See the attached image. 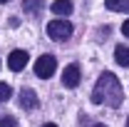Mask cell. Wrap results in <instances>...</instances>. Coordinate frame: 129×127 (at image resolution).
Returning <instances> with one entry per match:
<instances>
[{
  "label": "cell",
  "instance_id": "cell-1",
  "mask_svg": "<svg viewBox=\"0 0 129 127\" xmlns=\"http://www.w3.org/2000/svg\"><path fill=\"white\" fill-rule=\"evenodd\" d=\"M122 100H124V92H122L119 80L112 72H102L94 90H92V102L94 105H107V107H119Z\"/></svg>",
  "mask_w": 129,
  "mask_h": 127
},
{
  "label": "cell",
  "instance_id": "cell-2",
  "mask_svg": "<svg viewBox=\"0 0 129 127\" xmlns=\"http://www.w3.org/2000/svg\"><path fill=\"white\" fill-rule=\"evenodd\" d=\"M47 35L50 40H67L72 35V23L64 20V17H55L47 23Z\"/></svg>",
  "mask_w": 129,
  "mask_h": 127
},
{
  "label": "cell",
  "instance_id": "cell-3",
  "mask_svg": "<svg viewBox=\"0 0 129 127\" xmlns=\"http://www.w3.org/2000/svg\"><path fill=\"white\" fill-rule=\"evenodd\" d=\"M55 67H57V60L52 57V55H42V57H37L35 60V75L42 80H47L55 75Z\"/></svg>",
  "mask_w": 129,
  "mask_h": 127
},
{
  "label": "cell",
  "instance_id": "cell-4",
  "mask_svg": "<svg viewBox=\"0 0 129 127\" xmlns=\"http://www.w3.org/2000/svg\"><path fill=\"white\" fill-rule=\"evenodd\" d=\"M80 80H82L80 77V67H77L75 62L64 67V72H62V85H64V87H77Z\"/></svg>",
  "mask_w": 129,
  "mask_h": 127
},
{
  "label": "cell",
  "instance_id": "cell-5",
  "mask_svg": "<svg viewBox=\"0 0 129 127\" xmlns=\"http://www.w3.org/2000/svg\"><path fill=\"white\" fill-rule=\"evenodd\" d=\"M25 65H27V52H25V50H13L10 57H8V67H10L13 72H20Z\"/></svg>",
  "mask_w": 129,
  "mask_h": 127
},
{
  "label": "cell",
  "instance_id": "cell-6",
  "mask_svg": "<svg viewBox=\"0 0 129 127\" xmlns=\"http://www.w3.org/2000/svg\"><path fill=\"white\" fill-rule=\"evenodd\" d=\"M20 105H22L25 110H35V107L40 105V100H37V95L32 92L30 87H22V90H20Z\"/></svg>",
  "mask_w": 129,
  "mask_h": 127
},
{
  "label": "cell",
  "instance_id": "cell-7",
  "mask_svg": "<svg viewBox=\"0 0 129 127\" xmlns=\"http://www.w3.org/2000/svg\"><path fill=\"white\" fill-rule=\"evenodd\" d=\"M52 13H55V15H70V13H72V0H55V3H52Z\"/></svg>",
  "mask_w": 129,
  "mask_h": 127
},
{
  "label": "cell",
  "instance_id": "cell-8",
  "mask_svg": "<svg viewBox=\"0 0 129 127\" xmlns=\"http://www.w3.org/2000/svg\"><path fill=\"white\" fill-rule=\"evenodd\" d=\"M114 60L122 65V67H129V48L127 45H117L114 48Z\"/></svg>",
  "mask_w": 129,
  "mask_h": 127
},
{
  "label": "cell",
  "instance_id": "cell-9",
  "mask_svg": "<svg viewBox=\"0 0 129 127\" xmlns=\"http://www.w3.org/2000/svg\"><path fill=\"white\" fill-rule=\"evenodd\" d=\"M104 5L114 13H129V0H104Z\"/></svg>",
  "mask_w": 129,
  "mask_h": 127
},
{
  "label": "cell",
  "instance_id": "cell-10",
  "mask_svg": "<svg viewBox=\"0 0 129 127\" xmlns=\"http://www.w3.org/2000/svg\"><path fill=\"white\" fill-rule=\"evenodd\" d=\"M22 8H25V13H35V15H37V13L42 10V0H25Z\"/></svg>",
  "mask_w": 129,
  "mask_h": 127
},
{
  "label": "cell",
  "instance_id": "cell-11",
  "mask_svg": "<svg viewBox=\"0 0 129 127\" xmlns=\"http://www.w3.org/2000/svg\"><path fill=\"white\" fill-rule=\"evenodd\" d=\"M10 97H13V90H10V85L0 82V102H8Z\"/></svg>",
  "mask_w": 129,
  "mask_h": 127
},
{
  "label": "cell",
  "instance_id": "cell-12",
  "mask_svg": "<svg viewBox=\"0 0 129 127\" xmlns=\"http://www.w3.org/2000/svg\"><path fill=\"white\" fill-rule=\"evenodd\" d=\"M0 127H17L15 117H0Z\"/></svg>",
  "mask_w": 129,
  "mask_h": 127
},
{
  "label": "cell",
  "instance_id": "cell-13",
  "mask_svg": "<svg viewBox=\"0 0 129 127\" xmlns=\"http://www.w3.org/2000/svg\"><path fill=\"white\" fill-rule=\"evenodd\" d=\"M122 32H124V35L129 37V20H124V25H122Z\"/></svg>",
  "mask_w": 129,
  "mask_h": 127
},
{
  "label": "cell",
  "instance_id": "cell-14",
  "mask_svg": "<svg viewBox=\"0 0 129 127\" xmlns=\"http://www.w3.org/2000/svg\"><path fill=\"white\" fill-rule=\"evenodd\" d=\"M42 127H57V125H52V122H47V125H42Z\"/></svg>",
  "mask_w": 129,
  "mask_h": 127
},
{
  "label": "cell",
  "instance_id": "cell-15",
  "mask_svg": "<svg viewBox=\"0 0 129 127\" xmlns=\"http://www.w3.org/2000/svg\"><path fill=\"white\" fill-rule=\"evenodd\" d=\"M94 127H107V125H94Z\"/></svg>",
  "mask_w": 129,
  "mask_h": 127
},
{
  "label": "cell",
  "instance_id": "cell-16",
  "mask_svg": "<svg viewBox=\"0 0 129 127\" xmlns=\"http://www.w3.org/2000/svg\"><path fill=\"white\" fill-rule=\"evenodd\" d=\"M3 3H8V0H0V5H3Z\"/></svg>",
  "mask_w": 129,
  "mask_h": 127
},
{
  "label": "cell",
  "instance_id": "cell-17",
  "mask_svg": "<svg viewBox=\"0 0 129 127\" xmlns=\"http://www.w3.org/2000/svg\"><path fill=\"white\" fill-rule=\"evenodd\" d=\"M127 127H129V117H127Z\"/></svg>",
  "mask_w": 129,
  "mask_h": 127
}]
</instances>
